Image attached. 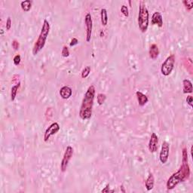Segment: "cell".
Wrapping results in <instances>:
<instances>
[{"label": "cell", "instance_id": "1", "mask_svg": "<svg viewBox=\"0 0 193 193\" xmlns=\"http://www.w3.org/2000/svg\"><path fill=\"white\" fill-rule=\"evenodd\" d=\"M94 96H95V88L93 84H91L84 94L79 110V117L82 120H88L91 118L92 115Z\"/></svg>", "mask_w": 193, "mask_h": 193}, {"label": "cell", "instance_id": "2", "mask_svg": "<svg viewBox=\"0 0 193 193\" xmlns=\"http://www.w3.org/2000/svg\"><path fill=\"white\" fill-rule=\"evenodd\" d=\"M190 176V168H189L188 161H182V165L180 169L174 174H173L168 179L166 187L168 190L174 189L180 182L188 180Z\"/></svg>", "mask_w": 193, "mask_h": 193}, {"label": "cell", "instance_id": "3", "mask_svg": "<svg viewBox=\"0 0 193 193\" xmlns=\"http://www.w3.org/2000/svg\"><path fill=\"white\" fill-rule=\"evenodd\" d=\"M49 32H50V24L46 19H45L44 22H43L40 34H39L37 40L36 41L33 48H32V54L33 55L38 54V53L45 47L46 39H47Z\"/></svg>", "mask_w": 193, "mask_h": 193}, {"label": "cell", "instance_id": "4", "mask_svg": "<svg viewBox=\"0 0 193 193\" xmlns=\"http://www.w3.org/2000/svg\"><path fill=\"white\" fill-rule=\"evenodd\" d=\"M149 14L146 3L144 1L139 2V13H138V26L139 30L142 32H146L149 27Z\"/></svg>", "mask_w": 193, "mask_h": 193}, {"label": "cell", "instance_id": "5", "mask_svg": "<svg viewBox=\"0 0 193 193\" xmlns=\"http://www.w3.org/2000/svg\"><path fill=\"white\" fill-rule=\"evenodd\" d=\"M175 63V56L174 54L170 55L166 58V60L164 61L161 67V72L165 76H168L170 75L174 70Z\"/></svg>", "mask_w": 193, "mask_h": 193}, {"label": "cell", "instance_id": "6", "mask_svg": "<svg viewBox=\"0 0 193 193\" xmlns=\"http://www.w3.org/2000/svg\"><path fill=\"white\" fill-rule=\"evenodd\" d=\"M73 152H74L73 148L70 146H67L66 151H65L64 152V155H63V159H62L61 163H60V170H61L62 172H65L66 170L69 162H70V159L72 158V156H73Z\"/></svg>", "mask_w": 193, "mask_h": 193}, {"label": "cell", "instance_id": "7", "mask_svg": "<svg viewBox=\"0 0 193 193\" xmlns=\"http://www.w3.org/2000/svg\"><path fill=\"white\" fill-rule=\"evenodd\" d=\"M169 151H170V144L166 141H164L162 145H161V149L159 154V160L163 165L168 162Z\"/></svg>", "mask_w": 193, "mask_h": 193}, {"label": "cell", "instance_id": "8", "mask_svg": "<svg viewBox=\"0 0 193 193\" xmlns=\"http://www.w3.org/2000/svg\"><path fill=\"white\" fill-rule=\"evenodd\" d=\"M84 24H85L86 27V41L89 42L91 39L93 29V21L90 13L86 14L85 17H84Z\"/></svg>", "mask_w": 193, "mask_h": 193}, {"label": "cell", "instance_id": "9", "mask_svg": "<svg viewBox=\"0 0 193 193\" xmlns=\"http://www.w3.org/2000/svg\"><path fill=\"white\" fill-rule=\"evenodd\" d=\"M60 127L59 125V124L58 122H54V123L51 124L49 127L46 129L45 132L44 134V141L45 142H48V139H50V137L51 136L54 135L60 131Z\"/></svg>", "mask_w": 193, "mask_h": 193}, {"label": "cell", "instance_id": "10", "mask_svg": "<svg viewBox=\"0 0 193 193\" xmlns=\"http://www.w3.org/2000/svg\"><path fill=\"white\" fill-rule=\"evenodd\" d=\"M158 137L156 133H152L149 142V150L151 153H154L158 150Z\"/></svg>", "mask_w": 193, "mask_h": 193}, {"label": "cell", "instance_id": "11", "mask_svg": "<svg viewBox=\"0 0 193 193\" xmlns=\"http://www.w3.org/2000/svg\"><path fill=\"white\" fill-rule=\"evenodd\" d=\"M152 24L153 25H157L158 27H161L163 26L162 15L160 12L156 11L152 16Z\"/></svg>", "mask_w": 193, "mask_h": 193}, {"label": "cell", "instance_id": "12", "mask_svg": "<svg viewBox=\"0 0 193 193\" xmlns=\"http://www.w3.org/2000/svg\"><path fill=\"white\" fill-rule=\"evenodd\" d=\"M59 94L62 99L67 100L72 96V90L71 88L69 87V86H63L60 89Z\"/></svg>", "mask_w": 193, "mask_h": 193}, {"label": "cell", "instance_id": "13", "mask_svg": "<svg viewBox=\"0 0 193 193\" xmlns=\"http://www.w3.org/2000/svg\"><path fill=\"white\" fill-rule=\"evenodd\" d=\"M136 95H137V101H138V103L140 106H144L149 101V99H148L147 96L145 95L144 94H143L141 91H137L136 92Z\"/></svg>", "mask_w": 193, "mask_h": 193}, {"label": "cell", "instance_id": "14", "mask_svg": "<svg viewBox=\"0 0 193 193\" xmlns=\"http://www.w3.org/2000/svg\"><path fill=\"white\" fill-rule=\"evenodd\" d=\"M154 183H155V178L154 176L152 173H150L148 176L147 179H146V182H145V187L147 191H151L152 189L154 188Z\"/></svg>", "mask_w": 193, "mask_h": 193}, {"label": "cell", "instance_id": "15", "mask_svg": "<svg viewBox=\"0 0 193 193\" xmlns=\"http://www.w3.org/2000/svg\"><path fill=\"white\" fill-rule=\"evenodd\" d=\"M149 57L151 59L156 60L159 55V49H158V45L156 44H152L149 48Z\"/></svg>", "mask_w": 193, "mask_h": 193}, {"label": "cell", "instance_id": "16", "mask_svg": "<svg viewBox=\"0 0 193 193\" xmlns=\"http://www.w3.org/2000/svg\"><path fill=\"white\" fill-rule=\"evenodd\" d=\"M182 84H183L182 91H183L184 94H191V93H192V83L191 82L190 80H189V79H184L183 82H182Z\"/></svg>", "mask_w": 193, "mask_h": 193}, {"label": "cell", "instance_id": "17", "mask_svg": "<svg viewBox=\"0 0 193 193\" xmlns=\"http://www.w3.org/2000/svg\"><path fill=\"white\" fill-rule=\"evenodd\" d=\"M101 23L103 27H106L108 24V14L107 10L106 8H102L101 11Z\"/></svg>", "mask_w": 193, "mask_h": 193}, {"label": "cell", "instance_id": "18", "mask_svg": "<svg viewBox=\"0 0 193 193\" xmlns=\"http://www.w3.org/2000/svg\"><path fill=\"white\" fill-rule=\"evenodd\" d=\"M20 6H21L23 11L25 12H28L32 8V2L30 1V0H25V1L21 2Z\"/></svg>", "mask_w": 193, "mask_h": 193}, {"label": "cell", "instance_id": "19", "mask_svg": "<svg viewBox=\"0 0 193 193\" xmlns=\"http://www.w3.org/2000/svg\"><path fill=\"white\" fill-rule=\"evenodd\" d=\"M20 83L19 82L18 84H15V85H14L13 87L11 88V101H14L15 100V98H16L17 94H18V91L19 88H20Z\"/></svg>", "mask_w": 193, "mask_h": 193}, {"label": "cell", "instance_id": "20", "mask_svg": "<svg viewBox=\"0 0 193 193\" xmlns=\"http://www.w3.org/2000/svg\"><path fill=\"white\" fill-rule=\"evenodd\" d=\"M182 3H183L184 6H185L186 9L187 11H190L193 8V1L192 0H184L182 1Z\"/></svg>", "mask_w": 193, "mask_h": 193}, {"label": "cell", "instance_id": "21", "mask_svg": "<svg viewBox=\"0 0 193 193\" xmlns=\"http://www.w3.org/2000/svg\"><path fill=\"white\" fill-rule=\"evenodd\" d=\"M96 99H97V103L99 105H103L106 99V94H102V93H100V94H97V96H96Z\"/></svg>", "mask_w": 193, "mask_h": 193}, {"label": "cell", "instance_id": "22", "mask_svg": "<svg viewBox=\"0 0 193 193\" xmlns=\"http://www.w3.org/2000/svg\"><path fill=\"white\" fill-rule=\"evenodd\" d=\"M91 72V66H88L86 67H84V68L83 69V70H82V79H86L88 76L89 75V74H90Z\"/></svg>", "mask_w": 193, "mask_h": 193}, {"label": "cell", "instance_id": "23", "mask_svg": "<svg viewBox=\"0 0 193 193\" xmlns=\"http://www.w3.org/2000/svg\"><path fill=\"white\" fill-rule=\"evenodd\" d=\"M61 54L63 58H68V57L70 56V51H69V48L67 46L64 45L63 48H62Z\"/></svg>", "mask_w": 193, "mask_h": 193}, {"label": "cell", "instance_id": "24", "mask_svg": "<svg viewBox=\"0 0 193 193\" xmlns=\"http://www.w3.org/2000/svg\"><path fill=\"white\" fill-rule=\"evenodd\" d=\"M121 12H122V15L125 17H126V18L129 16L128 8H127V7L126 6H125V5H123V6H122V7H121Z\"/></svg>", "mask_w": 193, "mask_h": 193}, {"label": "cell", "instance_id": "25", "mask_svg": "<svg viewBox=\"0 0 193 193\" xmlns=\"http://www.w3.org/2000/svg\"><path fill=\"white\" fill-rule=\"evenodd\" d=\"M20 60H21V57H20V54H17L15 55V58L13 59V62H14V64L15 66H18L20 63Z\"/></svg>", "mask_w": 193, "mask_h": 193}, {"label": "cell", "instance_id": "26", "mask_svg": "<svg viewBox=\"0 0 193 193\" xmlns=\"http://www.w3.org/2000/svg\"><path fill=\"white\" fill-rule=\"evenodd\" d=\"M11 46L15 50H18L19 48H20V44L17 40H14L11 43Z\"/></svg>", "mask_w": 193, "mask_h": 193}, {"label": "cell", "instance_id": "27", "mask_svg": "<svg viewBox=\"0 0 193 193\" xmlns=\"http://www.w3.org/2000/svg\"><path fill=\"white\" fill-rule=\"evenodd\" d=\"M11 24H12L11 19V18H10V17H8V19H7V20H6V30H9L10 29H11Z\"/></svg>", "mask_w": 193, "mask_h": 193}, {"label": "cell", "instance_id": "28", "mask_svg": "<svg viewBox=\"0 0 193 193\" xmlns=\"http://www.w3.org/2000/svg\"><path fill=\"white\" fill-rule=\"evenodd\" d=\"M187 103L189 105V106H191V107H192V106H193V98H192V96L189 95V96H187Z\"/></svg>", "mask_w": 193, "mask_h": 193}, {"label": "cell", "instance_id": "29", "mask_svg": "<svg viewBox=\"0 0 193 193\" xmlns=\"http://www.w3.org/2000/svg\"><path fill=\"white\" fill-rule=\"evenodd\" d=\"M79 43V40L76 39V38H72V39L71 40V42L70 43V47H73V46L76 45Z\"/></svg>", "mask_w": 193, "mask_h": 193}, {"label": "cell", "instance_id": "30", "mask_svg": "<svg viewBox=\"0 0 193 193\" xmlns=\"http://www.w3.org/2000/svg\"><path fill=\"white\" fill-rule=\"evenodd\" d=\"M114 190H109V185L107 184L106 187H105V189H103L102 190V192H113Z\"/></svg>", "mask_w": 193, "mask_h": 193}, {"label": "cell", "instance_id": "31", "mask_svg": "<svg viewBox=\"0 0 193 193\" xmlns=\"http://www.w3.org/2000/svg\"><path fill=\"white\" fill-rule=\"evenodd\" d=\"M121 189H122V192H125V189H124V187H123V185L121 186Z\"/></svg>", "mask_w": 193, "mask_h": 193}, {"label": "cell", "instance_id": "32", "mask_svg": "<svg viewBox=\"0 0 193 193\" xmlns=\"http://www.w3.org/2000/svg\"><path fill=\"white\" fill-rule=\"evenodd\" d=\"M103 31H101V37H103Z\"/></svg>", "mask_w": 193, "mask_h": 193}]
</instances>
